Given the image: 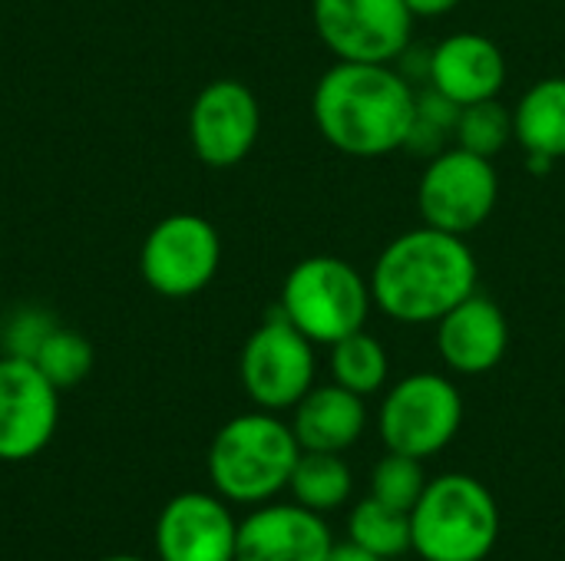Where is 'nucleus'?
Masks as SVG:
<instances>
[{
	"instance_id": "f03ea898",
	"label": "nucleus",
	"mask_w": 565,
	"mask_h": 561,
	"mask_svg": "<svg viewBox=\"0 0 565 561\" xmlns=\"http://www.w3.org/2000/svg\"><path fill=\"white\" fill-rule=\"evenodd\" d=\"M367 281L381 314L397 324L424 327L437 324L477 291L480 268L463 235L420 225L387 241Z\"/></svg>"
},
{
	"instance_id": "f3484780",
	"label": "nucleus",
	"mask_w": 565,
	"mask_h": 561,
	"mask_svg": "<svg viewBox=\"0 0 565 561\" xmlns=\"http://www.w3.org/2000/svg\"><path fill=\"white\" fill-rule=\"evenodd\" d=\"M291 430L301 450L344 453L367 430L364 397L344 390L341 384L311 387L291 410Z\"/></svg>"
},
{
	"instance_id": "f8f14e48",
	"label": "nucleus",
	"mask_w": 565,
	"mask_h": 561,
	"mask_svg": "<svg viewBox=\"0 0 565 561\" xmlns=\"http://www.w3.org/2000/svg\"><path fill=\"white\" fill-rule=\"evenodd\" d=\"M262 132V109L255 93L238 79L209 83L189 112V136L195 155L209 169H232L248 159Z\"/></svg>"
},
{
	"instance_id": "cd10ccee",
	"label": "nucleus",
	"mask_w": 565,
	"mask_h": 561,
	"mask_svg": "<svg viewBox=\"0 0 565 561\" xmlns=\"http://www.w3.org/2000/svg\"><path fill=\"white\" fill-rule=\"evenodd\" d=\"M103 561H142V559H136V555H109V559H103Z\"/></svg>"
},
{
	"instance_id": "5701e85b",
	"label": "nucleus",
	"mask_w": 565,
	"mask_h": 561,
	"mask_svg": "<svg viewBox=\"0 0 565 561\" xmlns=\"http://www.w3.org/2000/svg\"><path fill=\"white\" fill-rule=\"evenodd\" d=\"M510 139H513V112L500 103V96L473 103V106H460L454 145L477 152L483 159H493L497 152L507 149Z\"/></svg>"
},
{
	"instance_id": "a211bd4d",
	"label": "nucleus",
	"mask_w": 565,
	"mask_h": 561,
	"mask_svg": "<svg viewBox=\"0 0 565 561\" xmlns=\"http://www.w3.org/2000/svg\"><path fill=\"white\" fill-rule=\"evenodd\" d=\"M513 139L533 172H550L565 155V76L533 83L513 109Z\"/></svg>"
},
{
	"instance_id": "6e6552de",
	"label": "nucleus",
	"mask_w": 565,
	"mask_h": 561,
	"mask_svg": "<svg viewBox=\"0 0 565 561\" xmlns=\"http://www.w3.org/2000/svg\"><path fill=\"white\" fill-rule=\"evenodd\" d=\"M238 374L258 410H295V403L315 387V344L281 311H275L245 341Z\"/></svg>"
},
{
	"instance_id": "412c9836",
	"label": "nucleus",
	"mask_w": 565,
	"mask_h": 561,
	"mask_svg": "<svg viewBox=\"0 0 565 561\" xmlns=\"http://www.w3.org/2000/svg\"><path fill=\"white\" fill-rule=\"evenodd\" d=\"M348 539L374 552L377 559H401L411 552V513L367 496L348 516Z\"/></svg>"
},
{
	"instance_id": "b1692460",
	"label": "nucleus",
	"mask_w": 565,
	"mask_h": 561,
	"mask_svg": "<svg viewBox=\"0 0 565 561\" xmlns=\"http://www.w3.org/2000/svg\"><path fill=\"white\" fill-rule=\"evenodd\" d=\"M427 483L430 479L424 473V460H414L394 450H387V456H381L371 470V496L401 513H411L417 506Z\"/></svg>"
},
{
	"instance_id": "f257e3e1",
	"label": "nucleus",
	"mask_w": 565,
	"mask_h": 561,
	"mask_svg": "<svg viewBox=\"0 0 565 561\" xmlns=\"http://www.w3.org/2000/svg\"><path fill=\"white\" fill-rule=\"evenodd\" d=\"M311 116L328 145L354 159L407 149L417 122V89L394 63H344L321 73Z\"/></svg>"
},
{
	"instance_id": "9d476101",
	"label": "nucleus",
	"mask_w": 565,
	"mask_h": 561,
	"mask_svg": "<svg viewBox=\"0 0 565 561\" xmlns=\"http://www.w3.org/2000/svg\"><path fill=\"white\" fill-rule=\"evenodd\" d=\"M222 265V238L202 215H166L142 241L139 268L162 298H192L212 284Z\"/></svg>"
},
{
	"instance_id": "423d86ee",
	"label": "nucleus",
	"mask_w": 565,
	"mask_h": 561,
	"mask_svg": "<svg viewBox=\"0 0 565 561\" xmlns=\"http://www.w3.org/2000/svg\"><path fill=\"white\" fill-rule=\"evenodd\" d=\"M463 427V397L444 374L417 370L397 380L384 400L377 430L387 450L430 460L444 453Z\"/></svg>"
},
{
	"instance_id": "7ed1b4c3",
	"label": "nucleus",
	"mask_w": 565,
	"mask_h": 561,
	"mask_svg": "<svg viewBox=\"0 0 565 561\" xmlns=\"http://www.w3.org/2000/svg\"><path fill=\"white\" fill-rule=\"evenodd\" d=\"M301 456L291 423L268 410L228 420L209 446V479L225 503L265 506L288 489Z\"/></svg>"
},
{
	"instance_id": "2eb2a0df",
	"label": "nucleus",
	"mask_w": 565,
	"mask_h": 561,
	"mask_svg": "<svg viewBox=\"0 0 565 561\" xmlns=\"http://www.w3.org/2000/svg\"><path fill=\"white\" fill-rule=\"evenodd\" d=\"M427 79L454 106L497 99L507 86V56L483 33H450L427 53Z\"/></svg>"
},
{
	"instance_id": "a878e982",
	"label": "nucleus",
	"mask_w": 565,
	"mask_h": 561,
	"mask_svg": "<svg viewBox=\"0 0 565 561\" xmlns=\"http://www.w3.org/2000/svg\"><path fill=\"white\" fill-rule=\"evenodd\" d=\"M414 17H447L454 13L463 0H404Z\"/></svg>"
},
{
	"instance_id": "393cba45",
	"label": "nucleus",
	"mask_w": 565,
	"mask_h": 561,
	"mask_svg": "<svg viewBox=\"0 0 565 561\" xmlns=\"http://www.w3.org/2000/svg\"><path fill=\"white\" fill-rule=\"evenodd\" d=\"M53 327V321L46 314H20L13 324H10V334H7V344H10V354L17 357H30L36 350V344L46 337V331Z\"/></svg>"
},
{
	"instance_id": "ddd939ff",
	"label": "nucleus",
	"mask_w": 565,
	"mask_h": 561,
	"mask_svg": "<svg viewBox=\"0 0 565 561\" xmlns=\"http://www.w3.org/2000/svg\"><path fill=\"white\" fill-rule=\"evenodd\" d=\"M238 522L222 496L182 493L156 519L159 561H235Z\"/></svg>"
},
{
	"instance_id": "20e7f679",
	"label": "nucleus",
	"mask_w": 565,
	"mask_h": 561,
	"mask_svg": "<svg viewBox=\"0 0 565 561\" xmlns=\"http://www.w3.org/2000/svg\"><path fill=\"white\" fill-rule=\"evenodd\" d=\"M500 542V506L467 473L427 483L411 509V552L420 561H487Z\"/></svg>"
},
{
	"instance_id": "9b49d317",
	"label": "nucleus",
	"mask_w": 565,
	"mask_h": 561,
	"mask_svg": "<svg viewBox=\"0 0 565 561\" xmlns=\"http://www.w3.org/2000/svg\"><path fill=\"white\" fill-rule=\"evenodd\" d=\"M60 420V390L26 357H0V460L23 463L46 450Z\"/></svg>"
},
{
	"instance_id": "aec40b11",
	"label": "nucleus",
	"mask_w": 565,
	"mask_h": 561,
	"mask_svg": "<svg viewBox=\"0 0 565 561\" xmlns=\"http://www.w3.org/2000/svg\"><path fill=\"white\" fill-rule=\"evenodd\" d=\"M387 374H391V360L374 334L354 331L338 344H331V377L344 390L358 397H374L387 384Z\"/></svg>"
},
{
	"instance_id": "6ab92c4d",
	"label": "nucleus",
	"mask_w": 565,
	"mask_h": 561,
	"mask_svg": "<svg viewBox=\"0 0 565 561\" xmlns=\"http://www.w3.org/2000/svg\"><path fill=\"white\" fill-rule=\"evenodd\" d=\"M288 493L298 506L311 509V513H334L341 509L351 493H354V473L344 463L341 453H311L301 450L291 479H288Z\"/></svg>"
},
{
	"instance_id": "4be33fe9",
	"label": "nucleus",
	"mask_w": 565,
	"mask_h": 561,
	"mask_svg": "<svg viewBox=\"0 0 565 561\" xmlns=\"http://www.w3.org/2000/svg\"><path fill=\"white\" fill-rule=\"evenodd\" d=\"M26 360H33L56 390H70L93 370V344L83 334L53 324Z\"/></svg>"
},
{
	"instance_id": "dca6fc26",
	"label": "nucleus",
	"mask_w": 565,
	"mask_h": 561,
	"mask_svg": "<svg viewBox=\"0 0 565 561\" xmlns=\"http://www.w3.org/2000/svg\"><path fill=\"white\" fill-rule=\"evenodd\" d=\"M510 347V324L497 301L473 291L437 321L440 360L460 377L490 374Z\"/></svg>"
},
{
	"instance_id": "39448f33",
	"label": "nucleus",
	"mask_w": 565,
	"mask_h": 561,
	"mask_svg": "<svg viewBox=\"0 0 565 561\" xmlns=\"http://www.w3.org/2000/svg\"><path fill=\"white\" fill-rule=\"evenodd\" d=\"M371 308V281L351 261L334 255L301 258L288 271L278 304V311L311 344L324 347L338 344L354 331H364Z\"/></svg>"
},
{
	"instance_id": "0eeeda50",
	"label": "nucleus",
	"mask_w": 565,
	"mask_h": 561,
	"mask_svg": "<svg viewBox=\"0 0 565 561\" xmlns=\"http://www.w3.org/2000/svg\"><path fill=\"white\" fill-rule=\"evenodd\" d=\"M497 198L500 175L493 169V159H483L460 145L430 155L417 182L420 222L463 238L493 215Z\"/></svg>"
},
{
	"instance_id": "bb28decb",
	"label": "nucleus",
	"mask_w": 565,
	"mask_h": 561,
	"mask_svg": "<svg viewBox=\"0 0 565 561\" xmlns=\"http://www.w3.org/2000/svg\"><path fill=\"white\" fill-rule=\"evenodd\" d=\"M328 561H384L377 559L374 552H367V549H361L358 542H334V549H331V555H328Z\"/></svg>"
},
{
	"instance_id": "1a4fd4ad",
	"label": "nucleus",
	"mask_w": 565,
	"mask_h": 561,
	"mask_svg": "<svg viewBox=\"0 0 565 561\" xmlns=\"http://www.w3.org/2000/svg\"><path fill=\"white\" fill-rule=\"evenodd\" d=\"M414 20L404 0H311L318 40L344 63H397Z\"/></svg>"
},
{
	"instance_id": "4468645a",
	"label": "nucleus",
	"mask_w": 565,
	"mask_h": 561,
	"mask_svg": "<svg viewBox=\"0 0 565 561\" xmlns=\"http://www.w3.org/2000/svg\"><path fill=\"white\" fill-rule=\"evenodd\" d=\"M334 549L321 513L298 503H265L238 522L235 561H328Z\"/></svg>"
}]
</instances>
